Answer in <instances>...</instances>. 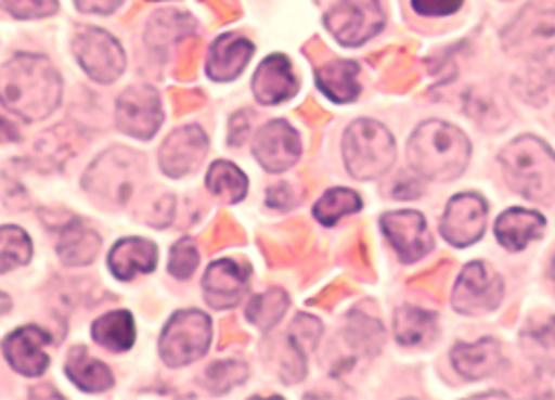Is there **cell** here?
I'll list each match as a JSON object with an SVG mask.
<instances>
[{
    "label": "cell",
    "instance_id": "obj_1",
    "mask_svg": "<svg viewBox=\"0 0 555 400\" xmlns=\"http://www.w3.org/2000/svg\"><path fill=\"white\" fill-rule=\"evenodd\" d=\"M63 96V78L50 59L16 54L3 67V107L25 122L54 114Z\"/></svg>",
    "mask_w": 555,
    "mask_h": 400
},
{
    "label": "cell",
    "instance_id": "obj_2",
    "mask_svg": "<svg viewBox=\"0 0 555 400\" xmlns=\"http://www.w3.org/2000/svg\"><path fill=\"white\" fill-rule=\"evenodd\" d=\"M409 165L427 181L447 183L462 176L472 158V143L455 125L425 120L406 145Z\"/></svg>",
    "mask_w": 555,
    "mask_h": 400
},
{
    "label": "cell",
    "instance_id": "obj_3",
    "mask_svg": "<svg viewBox=\"0 0 555 400\" xmlns=\"http://www.w3.org/2000/svg\"><path fill=\"white\" fill-rule=\"evenodd\" d=\"M498 160L516 194L542 205L555 203V152L542 139L525 133L508 143Z\"/></svg>",
    "mask_w": 555,
    "mask_h": 400
},
{
    "label": "cell",
    "instance_id": "obj_4",
    "mask_svg": "<svg viewBox=\"0 0 555 400\" xmlns=\"http://www.w3.org/2000/svg\"><path fill=\"white\" fill-rule=\"evenodd\" d=\"M343 158L347 171L358 181H374L393 167L396 141L383 122L362 118L345 131Z\"/></svg>",
    "mask_w": 555,
    "mask_h": 400
},
{
    "label": "cell",
    "instance_id": "obj_5",
    "mask_svg": "<svg viewBox=\"0 0 555 400\" xmlns=\"http://www.w3.org/2000/svg\"><path fill=\"white\" fill-rule=\"evenodd\" d=\"M211 345V319L198 309H180L167 321L158 349L167 367L178 370L201 361Z\"/></svg>",
    "mask_w": 555,
    "mask_h": 400
},
{
    "label": "cell",
    "instance_id": "obj_6",
    "mask_svg": "<svg viewBox=\"0 0 555 400\" xmlns=\"http://www.w3.org/2000/svg\"><path fill=\"white\" fill-rule=\"evenodd\" d=\"M502 48L508 56L542 61L555 50V8L529 3L502 29Z\"/></svg>",
    "mask_w": 555,
    "mask_h": 400
},
{
    "label": "cell",
    "instance_id": "obj_7",
    "mask_svg": "<svg viewBox=\"0 0 555 400\" xmlns=\"http://www.w3.org/2000/svg\"><path fill=\"white\" fill-rule=\"evenodd\" d=\"M74 56L82 72L101 85L116 82L127 67V56L120 42L99 27H80L76 31Z\"/></svg>",
    "mask_w": 555,
    "mask_h": 400
},
{
    "label": "cell",
    "instance_id": "obj_8",
    "mask_svg": "<svg viewBox=\"0 0 555 400\" xmlns=\"http://www.w3.org/2000/svg\"><path fill=\"white\" fill-rule=\"evenodd\" d=\"M385 23L380 0H338L325 14V27L345 48H360L376 38Z\"/></svg>",
    "mask_w": 555,
    "mask_h": 400
},
{
    "label": "cell",
    "instance_id": "obj_9",
    "mask_svg": "<svg viewBox=\"0 0 555 400\" xmlns=\"http://www.w3.org/2000/svg\"><path fill=\"white\" fill-rule=\"evenodd\" d=\"M502 296V279L493 270H489L485 262L474 260L460 272V279L451 294V307L457 314L478 317L485 314V311H493L495 307H500Z\"/></svg>",
    "mask_w": 555,
    "mask_h": 400
},
{
    "label": "cell",
    "instance_id": "obj_10",
    "mask_svg": "<svg viewBox=\"0 0 555 400\" xmlns=\"http://www.w3.org/2000/svg\"><path fill=\"white\" fill-rule=\"evenodd\" d=\"M165 120L160 96L150 85H133L120 94L116 105V125L122 133L138 141L156 137Z\"/></svg>",
    "mask_w": 555,
    "mask_h": 400
},
{
    "label": "cell",
    "instance_id": "obj_11",
    "mask_svg": "<svg viewBox=\"0 0 555 400\" xmlns=\"http://www.w3.org/2000/svg\"><path fill=\"white\" fill-rule=\"evenodd\" d=\"M380 230L404 264L418 262L434 249V234L421 211H387L380 216Z\"/></svg>",
    "mask_w": 555,
    "mask_h": 400
},
{
    "label": "cell",
    "instance_id": "obj_12",
    "mask_svg": "<svg viewBox=\"0 0 555 400\" xmlns=\"http://www.w3.org/2000/svg\"><path fill=\"white\" fill-rule=\"evenodd\" d=\"M489 205L480 194L467 192L449 201L440 220L442 238L453 247H472L485 236Z\"/></svg>",
    "mask_w": 555,
    "mask_h": 400
},
{
    "label": "cell",
    "instance_id": "obj_13",
    "mask_svg": "<svg viewBox=\"0 0 555 400\" xmlns=\"http://www.w3.org/2000/svg\"><path fill=\"white\" fill-rule=\"evenodd\" d=\"M251 150L264 171L283 173L298 163L302 143L287 120H269L258 129Z\"/></svg>",
    "mask_w": 555,
    "mask_h": 400
},
{
    "label": "cell",
    "instance_id": "obj_14",
    "mask_svg": "<svg viewBox=\"0 0 555 400\" xmlns=\"http://www.w3.org/2000/svg\"><path fill=\"white\" fill-rule=\"evenodd\" d=\"M251 285V264L245 260L222 258L207 267L203 279V294L209 307L231 309L236 307Z\"/></svg>",
    "mask_w": 555,
    "mask_h": 400
},
{
    "label": "cell",
    "instance_id": "obj_15",
    "mask_svg": "<svg viewBox=\"0 0 555 400\" xmlns=\"http://www.w3.org/2000/svg\"><path fill=\"white\" fill-rule=\"evenodd\" d=\"M52 336L38 325H25L8 334L3 340V356L10 367L23 376H40L50 367L48 345Z\"/></svg>",
    "mask_w": 555,
    "mask_h": 400
},
{
    "label": "cell",
    "instance_id": "obj_16",
    "mask_svg": "<svg viewBox=\"0 0 555 400\" xmlns=\"http://www.w3.org/2000/svg\"><path fill=\"white\" fill-rule=\"evenodd\" d=\"M209 152L207 133L198 125L180 127L160 147V169L169 178H182L201 167Z\"/></svg>",
    "mask_w": 555,
    "mask_h": 400
},
{
    "label": "cell",
    "instance_id": "obj_17",
    "mask_svg": "<svg viewBox=\"0 0 555 400\" xmlns=\"http://www.w3.org/2000/svg\"><path fill=\"white\" fill-rule=\"evenodd\" d=\"M254 99L260 105H283L298 94V78L292 61L283 54H273L260 63L251 80Z\"/></svg>",
    "mask_w": 555,
    "mask_h": 400
},
{
    "label": "cell",
    "instance_id": "obj_18",
    "mask_svg": "<svg viewBox=\"0 0 555 400\" xmlns=\"http://www.w3.org/2000/svg\"><path fill=\"white\" fill-rule=\"evenodd\" d=\"M451 365L465 380H485L504 365L502 345L495 338L455 343L451 349Z\"/></svg>",
    "mask_w": 555,
    "mask_h": 400
},
{
    "label": "cell",
    "instance_id": "obj_19",
    "mask_svg": "<svg viewBox=\"0 0 555 400\" xmlns=\"http://www.w3.org/2000/svg\"><path fill=\"white\" fill-rule=\"evenodd\" d=\"M254 42L238 34H222L207 56V76L216 82L236 80L254 59Z\"/></svg>",
    "mask_w": 555,
    "mask_h": 400
},
{
    "label": "cell",
    "instance_id": "obj_20",
    "mask_svg": "<svg viewBox=\"0 0 555 400\" xmlns=\"http://www.w3.org/2000/svg\"><path fill=\"white\" fill-rule=\"evenodd\" d=\"M109 272L116 281H133L138 274H152L156 270L158 262V249L152 241L141 238V236H131V238H120L109 256Z\"/></svg>",
    "mask_w": 555,
    "mask_h": 400
},
{
    "label": "cell",
    "instance_id": "obj_21",
    "mask_svg": "<svg viewBox=\"0 0 555 400\" xmlns=\"http://www.w3.org/2000/svg\"><path fill=\"white\" fill-rule=\"evenodd\" d=\"M546 220L533 209L512 207L495 220V238L508 251H522L531 241L542 238Z\"/></svg>",
    "mask_w": 555,
    "mask_h": 400
},
{
    "label": "cell",
    "instance_id": "obj_22",
    "mask_svg": "<svg viewBox=\"0 0 555 400\" xmlns=\"http://www.w3.org/2000/svg\"><path fill=\"white\" fill-rule=\"evenodd\" d=\"M65 374L67 378L82 391L87 393H101L114 387L116 378L112 374V370L94 359L82 345L74 347L67 356V363H65Z\"/></svg>",
    "mask_w": 555,
    "mask_h": 400
},
{
    "label": "cell",
    "instance_id": "obj_23",
    "mask_svg": "<svg viewBox=\"0 0 555 400\" xmlns=\"http://www.w3.org/2000/svg\"><path fill=\"white\" fill-rule=\"evenodd\" d=\"M360 65L356 61H332L327 65H320L315 72V80L320 92L325 94L332 103H353L360 96V82H358Z\"/></svg>",
    "mask_w": 555,
    "mask_h": 400
},
{
    "label": "cell",
    "instance_id": "obj_24",
    "mask_svg": "<svg viewBox=\"0 0 555 400\" xmlns=\"http://www.w3.org/2000/svg\"><path fill=\"white\" fill-rule=\"evenodd\" d=\"M59 234L56 251L67 267H82L96 260L101 251V236L82 225L78 218H72L69 225H63Z\"/></svg>",
    "mask_w": 555,
    "mask_h": 400
},
{
    "label": "cell",
    "instance_id": "obj_25",
    "mask_svg": "<svg viewBox=\"0 0 555 400\" xmlns=\"http://www.w3.org/2000/svg\"><path fill=\"white\" fill-rule=\"evenodd\" d=\"M393 334L402 347H427L438 338V319L431 311L404 305L393 317Z\"/></svg>",
    "mask_w": 555,
    "mask_h": 400
},
{
    "label": "cell",
    "instance_id": "obj_26",
    "mask_svg": "<svg viewBox=\"0 0 555 400\" xmlns=\"http://www.w3.org/2000/svg\"><path fill=\"white\" fill-rule=\"evenodd\" d=\"M91 338L101 347L122 353L129 351L135 343V323L127 309L107 311L99 321L91 325Z\"/></svg>",
    "mask_w": 555,
    "mask_h": 400
},
{
    "label": "cell",
    "instance_id": "obj_27",
    "mask_svg": "<svg viewBox=\"0 0 555 400\" xmlns=\"http://www.w3.org/2000/svg\"><path fill=\"white\" fill-rule=\"evenodd\" d=\"M520 345L538 370L555 372V319L527 325L520 334Z\"/></svg>",
    "mask_w": 555,
    "mask_h": 400
},
{
    "label": "cell",
    "instance_id": "obj_28",
    "mask_svg": "<svg viewBox=\"0 0 555 400\" xmlns=\"http://www.w3.org/2000/svg\"><path fill=\"white\" fill-rule=\"evenodd\" d=\"M247 176L234 163L216 160L207 171V190L224 203H241L247 196Z\"/></svg>",
    "mask_w": 555,
    "mask_h": 400
},
{
    "label": "cell",
    "instance_id": "obj_29",
    "mask_svg": "<svg viewBox=\"0 0 555 400\" xmlns=\"http://www.w3.org/2000/svg\"><path fill=\"white\" fill-rule=\"evenodd\" d=\"M289 309V296L281 287H271L264 294H258L247 305V319L262 332L273 330L281 323Z\"/></svg>",
    "mask_w": 555,
    "mask_h": 400
},
{
    "label": "cell",
    "instance_id": "obj_30",
    "mask_svg": "<svg viewBox=\"0 0 555 400\" xmlns=\"http://www.w3.org/2000/svg\"><path fill=\"white\" fill-rule=\"evenodd\" d=\"M465 112L469 116H474L480 127L491 129V131L504 129L514 118V114L506 107L504 99H498L491 92H480V89H472L467 96V103H465Z\"/></svg>",
    "mask_w": 555,
    "mask_h": 400
},
{
    "label": "cell",
    "instance_id": "obj_31",
    "mask_svg": "<svg viewBox=\"0 0 555 400\" xmlns=\"http://www.w3.org/2000/svg\"><path fill=\"white\" fill-rule=\"evenodd\" d=\"M347 343L351 345L353 351L358 353H366V356H376L383 349L385 343V330L383 323L366 317V314H358V311H351L349 321H347V334H345Z\"/></svg>",
    "mask_w": 555,
    "mask_h": 400
},
{
    "label": "cell",
    "instance_id": "obj_32",
    "mask_svg": "<svg viewBox=\"0 0 555 400\" xmlns=\"http://www.w3.org/2000/svg\"><path fill=\"white\" fill-rule=\"evenodd\" d=\"M362 209V198L347 188H334L320 196V201L313 205V216L325 228H334L336 222L349 214H356Z\"/></svg>",
    "mask_w": 555,
    "mask_h": 400
},
{
    "label": "cell",
    "instance_id": "obj_33",
    "mask_svg": "<svg viewBox=\"0 0 555 400\" xmlns=\"http://www.w3.org/2000/svg\"><path fill=\"white\" fill-rule=\"evenodd\" d=\"M249 376V370L241 361H220L207 367L205 372V385L211 393L222 396L234 389L236 385H243Z\"/></svg>",
    "mask_w": 555,
    "mask_h": 400
},
{
    "label": "cell",
    "instance_id": "obj_34",
    "mask_svg": "<svg viewBox=\"0 0 555 400\" xmlns=\"http://www.w3.org/2000/svg\"><path fill=\"white\" fill-rule=\"evenodd\" d=\"M3 274L16 270V267L25 264L31 260L34 247H31V238L27 236L25 230L16 228V225H5L3 232Z\"/></svg>",
    "mask_w": 555,
    "mask_h": 400
},
{
    "label": "cell",
    "instance_id": "obj_35",
    "mask_svg": "<svg viewBox=\"0 0 555 400\" xmlns=\"http://www.w3.org/2000/svg\"><path fill=\"white\" fill-rule=\"evenodd\" d=\"M201 262V251L192 238H182L171 247L169 254V274L178 281H190Z\"/></svg>",
    "mask_w": 555,
    "mask_h": 400
},
{
    "label": "cell",
    "instance_id": "obj_36",
    "mask_svg": "<svg viewBox=\"0 0 555 400\" xmlns=\"http://www.w3.org/2000/svg\"><path fill=\"white\" fill-rule=\"evenodd\" d=\"M322 336V323L309 314H298L289 327L287 343L294 345L296 349L309 353L315 349L318 340Z\"/></svg>",
    "mask_w": 555,
    "mask_h": 400
},
{
    "label": "cell",
    "instance_id": "obj_37",
    "mask_svg": "<svg viewBox=\"0 0 555 400\" xmlns=\"http://www.w3.org/2000/svg\"><path fill=\"white\" fill-rule=\"evenodd\" d=\"M3 10L18 21L48 18L59 12V0H3Z\"/></svg>",
    "mask_w": 555,
    "mask_h": 400
},
{
    "label": "cell",
    "instance_id": "obj_38",
    "mask_svg": "<svg viewBox=\"0 0 555 400\" xmlns=\"http://www.w3.org/2000/svg\"><path fill=\"white\" fill-rule=\"evenodd\" d=\"M387 192L391 198L398 201H413V198H421L425 194V183H423V176L418 171H398L391 178V185H387Z\"/></svg>",
    "mask_w": 555,
    "mask_h": 400
},
{
    "label": "cell",
    "instance_id": "obj_39",
    "mask_svg": "<svg viewBox=\"0 0 555 400\" xmlns=\"http://www.w3.org/2000/svg\"><path fill=\"white\" fill-rule=\"evenodd\" d=\"M462 5H465V0H411V8L415 14L431 16V18L451 16Z\"/></svg>",
    "mask_w": 555,
    "mask_h": 400
},
{
    "label": "cell",
    "instance_id": "obj_40",
    "mask_svg": "<svg viewBox=\"0 0 555 400\" xmlns=\"http://www.w3.org/2000/svg\"><path fill=\"white\" fill-rule=\"evenodd\" d=\"M125 0H74V5L80 14H96V16H109Z\"/></svg>",
    "mask_w": 555,
    "mask_h": 400
},
{
    "label": "cell",
    "instance_id": "obj_41",
    "mask_svg": "<svg viewBox=\"0 0 555 400\" xmlns=\"http://www.w3.org/2000/svg\"><path fill=\"white\" fill-rule=\"evenodd\" d=\"M551 281H553V287H555V254H553V260H551Z\"/></svg>",
    "mask_w": 555,
    "mask_h": 400
}]
</instances>
